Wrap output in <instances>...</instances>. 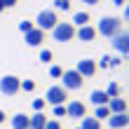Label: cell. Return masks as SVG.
I'll return each instance as SVG.
<instances>
[{
	"label": "cell",
	"instance_id": "1",
	"mask_svg": "<svg viewBox=\"0 0 129 129\" xmlns=\"http://www.w3.org/2000/svg\"><path fill=\"white\" fill-rule=\"evenodd\" d=\"M122 21H120L117 17H101V21H99V26H96V35H101V38H113V35H117L120 31H122Z\"/></svg>",
	"mask_w": 129,
	"mask_h": 129
},
{
	"label": "cell",
	"instance_id": "2",
	"mask_svg": "<svg viewBox=\"0 0 129 129\" xmlns=\"http://www.w3.org/2000/svg\"><path fill=\"white\" fill-rule=\"evenodd\" d=\"M33 24H35V28H40V31L47 33V31H52V28L59 24V14H56L54 10H42Z\"/></svg>",
	"mask_w": 129,
	"mask_h": 129
},
{
	"label": "cell",
	"instance_id": "3",
	"mask_svg": "<svg viewBox=\"0 0 129 129\" xmlns=\"http://www.w3.org/2000/svg\"><path fill=\"white\" fill-rule=\"evenodd\" d=\"M52 38H54L56 42H71L75 38V26L66 24V21H59V24L52 28Z\"/></svg>",
	"mask_w": 129,
	"mask_h": 129
},
{
	"label": "cell",
	"instance_id": "4",
	"mask_svg": "<svg viewBox=\"0 0 129 129\" xmlns=\"http://www.w3.org/2000/svg\"><path fill=\"white\" fill-rule=\"evenodd\" d=\"M61 80H63V89L66 92H75V89H82V85H85V78H82V75L75 71H63V75H61Z\"/></svg>",
	"mask_w": 129,
	"mask_h": 129
},
{
	"label": "cell",
	"instance_id": "5",
	"mask_svg": "<svg viewBox=\"0 0 129 129\" xmlns=\"http://www.w3.org/2000/svg\"><path fill=\"white\" fill-rule=\"evenodd\" d=\"M68 99V92L61 85H52L47 92H45V103H52V106H63V101Z\"/></svg>",
	"mask_w": 129,
	"mask_h": 129
},
{
	"label": "cell",
	"instance_id": "6",
	"mask_svg": "<svg viewBox=\"0 0 129 129\" xmlns=\"http://www.w3.org/2000/svg\"><path fill=\"white\" fill-rule=\"evenodd\" d=\"M19 85H21V80L17 75H3L0 78V94H5V96L19 94Z\"/></svg>",
	"mask_w": 129,
	"mask_h": 129
},
{
	"label": "cell",
	"instance_id": "7",
	"mask_svg": "<svg viewBox=\"0 0 129 129\" xmlns=\"http://www.w3.org/2000/svg\"><path fill=\"white\" fill-rule=\"evenodd\" d=\"M110 40H113V47H115V52L120 54V59H127V54H129V33L120 31L117 35H113Z\"/></svg>",
	"mask_w": 129,
	"mask_h": 129
},
{
	"label": "cell",
	"instance_id": "8",
	"mask_svg": "<svg viewBox=\"0 0 129 129\" xmlns=\"http://www.w3.org/2000/svg\"><path fill=\"white\" fill-rule=\"evenodd\" d=\"M75 71H78L82 78L87 80V78H94V75H96L99 66H96V61H94V59H80V61H78V66H75Z\"/></svg>",
	"mask_w": 129,
	"mask_h": 129
},
{
	"label": "cell",
	"instance_id": "9",
	"mask_svg": "<svg viewBox=\"0 0 129 129\" xmlns=\"http://www.w3.org/2000/svg\"><path fill=\"white\" fill-rule=\"evenodd\" d=\"M87 115V106L82 103V101H68L66 103V117H71V120H82Z\"/></svg>",
	"mask_w": 129,
	"mask_h": 129
},
{
	"label": "cell",
	"instance_id": "10",
	"mask_svg": "<svg viewBox=\"0 0 129 129\" xmlns=\"http://www.w3.org/2000/svg\"><path fill=\"white\" fill-rule=\"evenodd\" d=\"M75 38H78L80 42H94L96 40V28L92 24L80 26V28H75Z\"/></svg>",
	"mask_w": 129,
	"mask_h": 129
},
{
	"label": "cell",
	"instance_id": "11",
	"mask_svg": "<svg viewBox=\"0 0 129 129\" xmlns=\"http://www.w3.org/2000/svg\"><path fill=\"white\" fill-rule=\"evenodd\" d=\"M24 35H26V45L28 47H40V45L45 42V31H40V28H33V31H28Z\"/></svg>",
	"mask_w": 129,
	"mask_h": 129
},
{
	"label": "cell",
	"instance_id": "12",
	"mask_svg": "<svg viewBox=\"0 0 129 129\" xmlns=\"http://www.w3.org/2000/svg\"><path fill=\"white\" fill-rule=\"evenodd\" d=\"M127 124H129L127 113H120V115H110L108 117V127L110 129H127Z\"/></svg>",
	"mask_w": 129,
	"mask_h": 129
},
{
	"label": "cell",
	"instance_id": "13",
	"mask_svg": "<svg viewBox=\"0 0 129 129\" xmlns=\"http://www.w3.org/2000/svg\"><path fill=\"white\" fill-rule=\"evenodd\" d=\"M108 108H110V115H120V113H127V101H124L122 96L110 99V101H108Z\"/></svg>",
	"mask_w": 129,
	"mask_h": 129
},
{
	"label": "cell",
	"instance_id": "14",
	"mask_svg": "<svg viewBox=\"0 0 129 129\" xmlns=\"http://www.w3.org/2000/svg\"><path fill=\"white\" fill-rule=\"evenodd\" d=\"M45 124H47L45 113H35V115L28 117V129H45Z\"/></svg>",
	"mask_w": 129,
	"mask_h": 129
},
{
	"label": "cell",
	"instance_id": "15",
	"mask_svg": "<svg viewBox=\"0 0 129 129\" xmlns=\"http://www.w3.org/2000/svg\"><path fill=\"white\" fill-rule=\"evenodd\" d=\"M10 129H28V117L24 115V113H17V115L10 117Z\"/></svg>",
	"mask_w": 129,
	"mask_h": 129
},
{
	"label": "cell",
	"instance_id": "16",
	"mask_svg": "<svg viewBox=\"0 0 129 129\" xmlns=\"http://www.w3.org/2000/svg\"><path fill=\"white\" fill-rule=\"evenodd\" d=\"M89 101H92L94 106H108V101H110V99L106 96V92H103V89H94V92L89 94Z\"/></svg>",
	"mask_w": 129,
	"mask_h": 129
},
{
	"label": "cell",
	"instance_id": "17",
	"mask_svg": "<svg viewBox=\"0 0 129 129\" xmlns=\"http://www.w3.org/2000/svg\"><path fill=\"white\" fill-rule=\"evenodd\" d=\"M89 21H92V14H89V12H75L71 24H73L75 28H80V26H87Z\"/></svg>",
	"mask_w": 129,
	"mask_h": 129
},
{
	"label": "cell",
	"instance_id": "18",
	"mask_svg": "<svg viewBox=\"0 0 129 129\" xmlns=\"http://www.w3.org/2000/svg\"><path fill=\"white\" fill-rule=\"evenodd\" d=\"M103 92H106V96H108V99H117V96H122V87H120V82L110 80V85L106 87Z\"/></svg>",
	"mask_w": 129,
	"mask_h": 129
},
{
	"label": "cell",
	"instance_id": "19",
	"mask_svg": "<svg viewBox=\"0 0 129 129\" xmlns=\"http://www.w3.org/2000/svg\"><path fill=\"white\" fill-rule=\"evenodd\" d=\"M80 129H101V122H99L96 117H92V115H85V117H82V127Z\"/></svg>",
	"mask_w": 129,
	"mask_h": 129
},
{
	"label": "cell",
	"instance_id": "20",
	"mask_svg": "<svg viewBox=\"0 0 129 129\" xmlns=\"http://www.w3.org/2000/svg\"><path fill=\"white\" fill-rule=\"evenodd\" d=\"M92 117H96L99 122H101V120H108L110 117V108H108V106H96V110H94Z\"/></svg>",
	"mask_w": 129,
	"mask_h": 129
},
{
	"label": "cell",
	"instance_id": "21",
	"mask_svg": "<svg viewBox=\"0 0 129 129\" xmlns=\"http://www.w3.org/2000/svg\"><path fill=\"white\" fill-rule=\"evenodd\" d=\"M54 12H71V0H54Z\"/></svg>",
	"mask_w": 129,
	"mask_h": 129
},
{
	"label": "cell",
	"instance_id": "22",
	"mask_svg": "<svg viewBox=\"0 0 129 129\" xmlns=\"http://www.w3.org/2000/svg\"><path fill=\"white\" fill-rule=\"evenodd\" d=\"M61 75H63V68L61 66H49V78L52 80H61Z\"/></svg>",
	"mask_w": 129,
	"mask_h": 129
},
{
	"label": "cell",
	"instance_id": "23",
	"mask_svg": "<svg viewBox=\"0 0 129 129\" xmlns=\"http://www.w3.org/2000/svg\"><path fill=\"white\" fill-rule=\"evenodd\" d=\"M19 92H35V82H33V80H21Z\"/></svg>",
	"mask_w": 129,
	"mask_h": 129
},
{
	"label": "cell",
	"instance_id": "24",
	"mask_svg": "<svg viewBox=\"0 0 129 129\" xmlns=\"http://www.w3.org/2000/svg\"><path fill=\"white\" fill-rule=\"evenodd\" d=\"M33 28H35V24H33V21H28V19L19 21V31H21V33H28V31H33Z\"/></svg>",
	"mask_w": 129,
	"mask_h": 129
},
{
	"label": "cell",
	"instance_id": "25",
	"mask_svg": "<svg viewBox=\"0 0 129 129\" xmlns=\"http://www.w3.org/2000/svg\"><path fill=\"white\" fill-rule=\"evenodd\" d=\"M52 59H54V54H52V49H40V61H42V63H49Z\"/></svg>",
	"mask_w": 129,
	"mask_h": 129
},
{
	"label": "cell",
	"instance_id": "26",
	"mask_svg": "<svg viewBox=\"0 0 129 129\" xmlns=\"http://www.w3.org/2000/svg\"><path fill=\"white\" fill-rule=\"evenodd\" d=\"M33 110L35 113H42L45 110V99H35V101H33Z\"/></svg>",
	"mask_w": 129,
	"mask_h": 129
},
{
	"label": "cell",
	"instance_id": "27",
	"mask_svg": "<svg viewBox=\"0 0 129 129\" xmlns=\"http://www.w3.org/2000/svg\"><path fill=\"white\" fill-rule=\"evenodd\" d=\"M45 129H61V120H47Z\"/></svg>",
	"mask_w": 129,
	"mask_h": 129
},
{
	"label": "cell",
	"instance_id": "28",
	"mask_svg": "<svg viewBox=\"0 0 129 129\" xmlns=\"http://www.w3.org/2000/svg\"><path fill=\"white\" fill-rule=\"evenodd\" d=\"M54 117H66V106H54Z\"/></svg>",
	"mask_w": 129,
	"mask_h": 129
},
{
	"label": "cell",
	"instance_id": "29",
	"mask_svg": "<svg viewBox=\"0 0 129 129\" xmlns=\"http://www.w3.org/2000/svg\"><path fill=\"white\" fill-rule=\"evenodd\" d=\"M120 63H122V59H120V56H110V61H108V68H117Z\"/></svg>",
	"mask_w": 129,
	"mask_h": 129
},
{
	"label": "cell",
	"instance_id": "30",
	"mask_svg": "<svg viewBox=\"0 0 129 129\" xmlns=\"http://www.w3.org/2000/svg\"><path fill=\"white\" fill-rule=\"evenodd\" d=\"M17 3H19V0H0V5H3L5 10H7V7H17Z\"/></svg>",
	"mask_w": 129,
	"mask_h": 129
},
{
	"label": "cell",
	"instance_id": "31",
	"mask_svg": "<svg viewBox=\"0 0 129 129\" xmlns=\"http://www.w3.org/2000/svg\"><path fill=\"white\" fill-rule=\"evenodd\" d=\"M108 61H110V56H101V61H96V66H101L106 71V68H108Z\"/></svg>",
	"mask_w": 129,
	"mask_h": 129
},
{
	"label": "cell",
	"instance_id": "32",
	"mask_svg": "<svg viewBox=\"0 0 129 129\" xmlns=\"http://www.w3.org/2000/svg\"><path fill=\"white\" fill-rule=\"evenodd\" d=\"M5 122H7V113L0 108V124H5Z\"/></svg>",
	"mask_w": 129,
	"mask_h": 129
},
{
	"label": "cell",
	"instance_id": "33",
	"mask_svg": "<svg viewBox=\"0 0 129 129\" xmlns=\"http://www.w3.org/2000/svg\"><path fill=\"white\" fill-rule=\"evenodd\" d=\"M113 5H115V7H124L127 0H113Z\"/></svg>",
	"mask_w": 129,
	"mask_h": 129
},
{
	"label": "cell",
	"instance_id": "34",
	"mask_svg": "<svg viewBox=\"0 0 129 129\" xmlns=\"http://www.w3.org/2000/svg\"><path fill=\"white\" fill-rule=\"evenodd\" d=\"M85 5H96V3H101V0H82Z\"/></svg>",
	"mask_w": 129,
	"mask_h": 129
},
{
	"label": "cell",
	"instance_id": "35",
	"mask_svg": "<svg viewBox=\"0 0 129 129\" xmlns=\"http://www.w3.org/2000/svg\"><path fill=\"white\" fill-rule=\"evenodd\" d=\"M3 10H5V7H3V5H0V12H3Z\"/></svg>",
	"mask_w": 129,
	"mask_h": 129
},
{
	"label": "cell",
	"instance_id": "36",
	"mask_svg": "<svg viewBox=\"0 0 129 129\" xmlns=\"http://www.w3.org/2000/svg\"><path fill=\"white\" fill-rule=\"evenodd\" d=\"M78 129H80V127H78Z\"/></svg>",
	"mask_w": 129,
	"mask_h": 129
}]
</instances>
